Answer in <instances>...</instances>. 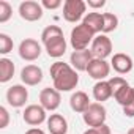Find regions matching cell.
Here are the masks:
<instances>
[{
	"mask_svg": "<svg viewBox=\"0 0 134 134\" xmlns=\"http://www.w3.org/2000/svg\"><path fill=\"white\" fill-rule=\"evenodd\" d=\"M41 44L33 38H25L19 44V57L25 62H35L41 55Z\"/></svg>",
	"mask_w": 134,
	"mask_h": 134,
	"instance_id": "7",
	"label": "cell"
},
{
	"mask_svg": "<svg viewBox=\"0 0 134 134\" xmlns=\"http://www.w3.org/2000/svg\"><path fill=\"white\" fill-rule=\"evenodd\" d=\"M95 58L93 52L90 49H85V51H74L70 57V65L76 71H87L88 68V63Z\"/></svg>",
	"mask_w": 134,
	"mask_h": 134,
	"instance_id": "12",
	"label": "cell"
},
{
	"mask_svg": "<svg viewBox=\"0 0 134 134\" xmlns=\"http://www.w3.org/2000/svg\"><path fill=\"white\" fill-rule=\"evenodd\" d=\"M13 51V38L7 33H0V54L7 55Z\"/></svg>",
	"mask_w": 134,
	"mask_h": 134,
	"instance_id": "25",
	"label": "cell"
},
{
	"mask_svg": "<svg viewBox=\"0 0 134 134\" xmlns=\"http://www.w3.org/2000/svg\"><path fill=\"white\" fill-rule=\"evenodd\" d=\"M49 73H51V77L54 82V88L58 90L60 93L62 92H71L79 84L77 71L70 63H65L62 60H57L51 65Z\"/></svg>",
	"mask_w": 134,
	"mask_h": 134,
	"instance_id": "1",
	"label": "cell"
},
{
	"mask_svg": "<svg viewBox=\"0 0 134 134\" xmlns=\"http://www.w3.org/2000/svg\"><path fill=\"white\" fill-rule=\"evenodd\" d=\"M44 8L41 3L35 2V0H25L19 5V16L27 21V22H36L43 18Z\"/></svg>",
	"mask_w": 134,
	"mask_h": 134,
	"instance_id": "6",
	"label": "cell"
},
{
	"mask_svg": "<svg viewBox=\"0 0 134 134\" xmlns=\"http://www.w3.org/2000/svg\"><path fill=\"white\" fill-rule=\"evenodd\" d=\"M41 5H43V8H46V10H57V8H60V7H63L62 0H43Z\"/></svg>",
	"mask_w": 134,
	"mask_h": 134,
	"instance_id": "28",
	"label": "cell"
},
{
	"mask_svg": "<svg viewBox=\"0 0 134 134\" xmlns=\"http://www.w3.org/2000/svg\"><path fill=\"white\" fill-rule=\"evenodd\" d=\"M10 125V112L7 107H0V129H5Z\"/></svg>",
	"mask_w": 134,
	"mask_h": 134,
	"instance_id": "26",
	"label": "cell"
},
{
	"mask_svg": "<svg viewBox=\"0 0 134 134\" xmlns=\"http://www.w3.org/2000/svg\"><path fill=\"white\" fill-rule=\"evenodd\" d=\"M87 5L90 8H103L106 5V0H87Z\"/></svg>",
	"mask_w": 134,
	"mask_h": 134,
	"instance_id": "29",
	"label": "cell"
},
{
	"mask_svg": "<svg viewBox=\"0 0 134 134\" xmlns=\"http://www.w3.org/2000/svg\"><path fill=\"white\" fill-rule=\"evenodd\" d=\"M114 98H115V101H117L121 107H128V106L132 103V99H134V87H131L129 84L123 85L121 88H118V90L114 93Z\"/></svg>",
	"mask_w": 134,
	"mask_h": 134,
	"instance_id": "20",
	"label": "cell"
},
{
	"mask_svg": "<svg viewBox=\"0 0 134 134\" xmlns=\"http://www.w3.org/2000/svg\"><path fill=\"white\" fill-rule=\"evenodd\" d=\"M84 134H112V132L107 125H103L98 128H88L87 131H84Z\"/></svg>",
	"mask_w": 134,
	"mask_h": 134,
	"instance_id": "27",
	"label": "cell"
},
{
	"mask_svg": "<svg viewBox=\"0 0 134 134\" xmlns=\"http://www.w3.org/2000/svg\"><path fill=\"white\" fill-rule=\"evenodd\" d=\"M82 118L85 121L87 126L90 128H98L106 125V118H107V110L101 103H92L88 106V109L82 114Z\"/></svg>",
	"mask_w": 134,
	"mask_h": 134,
	"instance_id": "4",
	"label": "cell"
},
{
	"mask_svg": "<svg viewBox=\"0 0 134 134\" xmlns=\"http://www.w3.org/2000/svg\"><path fill=\"white\" fill-rule=\"evenodd\" d=\"M126 134H134V128H131V129H128V132Z\"/></svg>",
	"mask_w": 134,
	"mask_h": 134,
	"instance_id": "32",
	"label": "cell"
},
{
	"mask_svg": "<svg viewBox=\"0 0 134 134\" xmlns=\"http://www.w3.org/2000/svg\"><path fill=\"white\" fill-rule=\"evenodd\" d=\"M87 74L92 79L99 81H107L109 74H110V63H107L103 58H93L88 63V68H87Z\"/></svg>",
	"mask_w": 134,
	"mask_h": 134,
	"instance_id": "11",
	"label": "cell"
},
{
	"mask_svg": "<svg viewBox=\"0 0 134 134\" xmlns=\"http://www.w3.org/2000/svg\"><path fill=\"white\" fill-rule=\"evenodd\" d=\"M27 99H29V90L25 88V85L16 84L7 90V101L11 107H16V109L24 107Z\"/></svg>",
	"mask_w": 134,
	"mask_h": 134,
	"instance_id": "9",
	"label": "cell"
},
{
	"mask_svg": "<svg viewBox=\"0 0 134 134\" xmlns=\"http://www.w3.org/2000/svg\"><path fill=\"white\" fill-rule=\"evenodd\" d=\"M46 123L51 134H68V121L62 114H51Z\"/></svg>",
	"mask_w": 134,
	"mask_h": 134,
	"instance_id": "15",
	"label": "cell"
},
{
	"mask_svg": "<svg viewBox=\"0 0 134 134\" xmlns=\"http://www.w3.org/2000/svg\"><path fill=\"white\" fill-rule=\"evenodd\" d=\"M90 104H92V103H90L88 95H87L85 92H82V90L74 92V93L71 95V98H70V106H71V109H73L74 112H77V114H84V112L88 109Z\"/></svg>",
	"mask_w": 134,
	"mask_h": 134,
	"instance_id": "16",
	"label": "cell"
},
{
	"mask_svg": "<svg viewBox=\"0 0 134 134\" xmlns=\"http://www.w3.org/2000/svg\"><path fill=\"white\" fill-rule=\"evenodd\" d=\"M85 10L87 2H84V0H66L63 3V19L66 22L76 24L85 18Z\"/></svg>",
	"mask_w": 134,
	"mask_h": 134,
	"instance_id": "3",
	"label": "cell"
},
{
	"mask_svg": "<svg viewBox=\"0 0 134 134\" xmlns=\"http://www.w3.org/2000/svg\"><path fill=\"white\" fill-rule=\"evenodd\" d=\"M123 114L126 117H134V99H132V103L128 107H123Z\"/></svg>",
	"mask_w": 134,
	"mask_h": 134,
	"instance_id": "30",
	"label": "cell"
},
{
	"mask_svg": "<svg viewBox=\"0 0 134 134\" xmlns=\"http://www.w3.org/2000/svg\"><path fill=\"white\" fill-rule=\"evenodd\" d=\"M21 81L29 87H35L43 81V70L36 65H27L21 70Z\"/></svg>",
	"mask_w": 134,
	"mask_h": 134,
	"instance_id": "13",
	"label": "cell"
},
{
	"mask_svg": "<svg viewBox=\"0 0 134 134\" xmlns=\"http://www.w3.org/2000/svg\"><path fill=\"white\" fill-rule=\"evenodd\" d=\"M46 109L41 106V104H29L24 112H22V118L27 125L33 126V128H38L41 123L47 121V115H46Z\"/></svg>",
	"mask_w": 134,
	"mask_h": 134,
	"instance_id": "5",
	"label": "cell"
},
{
	"mask_svg": "<svg viewBox=\"0 0 134 134\" xmlns=\"http://www.w3.org/2000/svg\"><path fill=\"white\" fill-rule=\"evenodd\" d=\"M118 27V18L114 13H103V35L114 32Z\"/></svg>",
	"mask_w": 134,
	"mask_h": 134,
	"instance_id": "23",
	"label": "cell"
},
{
	"mask_svg": "<svg viewBox=\"0 0 134 134\" xmlns=\"http://www.w3.org/2000/svg\"><path fill=\"white\" fill-rule=\"evenodd\" d=\"M95 33L85 25V24H79L76 25L73 30H71V36H70V43H71V47L74 51H85L88 49V44L93 43L95 40Z\"/></svg>",
	"mask_w": 134,
	"mask_h": 134,
	"instance_id": "2",
	"label": "cell"
},
{
	"mask_svg": "<svg viewBox=\"0 0 134 134\" xmlns=\"http://www.w3.org/2000/svg\"><path fill=\"white\" fill-rule=\"evenodd\" d=\"M60 103H62V96H60V92L55 90L54 87H46L40 92V104L49 110V112H54L60 107Z\"/></svg>",
	"mask_w": 134,
	"mask_h": 134,
	"instance_id": "10",
	"label": "cell"
},
{
	"mask_svg": "<svg viewBox=\"0 0 134 134\" xmlns=\"http://www.w3.org/2000/svg\"><path fill=\"white\" fill-rule=\"evenodd\" d=\"M25 134H46V132L41 128H30V129L25 131Z\"/></svg>",
	"mask_w": 134,
	"mask_h": 134,
	"instance_id": "31",
	"label": "cell"
},
{
	"mask_svg": "<svg viewBox=\"0 0 134 134\" xmlns=\"http://www.w3.org/2000/svg\"><path fill=\"white\" fill-rule=\"evenodd\" d=\"M82 24H85L95 35L103 33V13H96V11L87 13L85 18L82 19Z\"/></svg>",
	"mask_w": 134,
	"mask_h": 134,
	"instance_id": "19",
	"label": "cell"
},
{
	"mask_svg": "<svg viewBox=\"0 0 134 134\" xmlns=\"http://www.w3.org/2000/svg\"><path fill=\"white\" fill-rule=\"evenodd\" d=\"M60 36H63V30L58 25H47L41 32V43L46 46L47 43H51V41H54V40H57Z\"/></svg>",
	"mask_w": 134,
	"mask_h": 134,
	"instance_id": "22",
	"label": "cell"
},
{
	"mask_svg": "<svg viewBox=\"0 0 134 134\" xmlns=\"http://www.w3.org/2000/svg\"><path fill=\"white\" fill-rule=\"evenodd\" d=\"M132 58L128 55V54H123V52H117L112 55V60H110V68H114L115 73L118 74H128L131 70H132Z\"/></svg>",
	"mask_w": 134,
	"mask_h": 134,
	"instance_id": "14",
	"label": "cell"
},
{
	"mask_svg": "<svg viewBox=\"0 0 134 134\" xmlns=\"http://www.w3.org/2000/svg\"><path fill=\"white\" fill-rule=\"evenodd\" d=\"M112 49H114V46H112L110 38L107 35H103V33L96 35L92 46H90V51L93 52L95 58H103V60H106L112 54Z\"/></svg>",
	"mask_w": 134,
	"mask_h": 134,
	"instance_id": "8",
	"label": "cell"
},
{
	"mask_svg": "<svg viewBox=\"0 0 134 134\" xmlns=\"http://www.w3.org/2000/svg\"><path fill=\"white\" fill-rule=\"evenodd\" d=\"M114 93H112V87L109 84V81H99L93 85V98L96 99V103H104L107 101L109 98H112Z\"/></svg>",
	"mask_w": 134,
	"mask_h": 134,
	"instance_id": "17",
	"label": "cell"
},
{
	"mask_svg": "<svg viewBox=\"0 0 134 134\" xmlns=\"http://www.w3.org/2000/svg\"><path fill=\"white\" fill-rule=\"evenodd\" d=\"M14 70H16V66H14L13 60H10L7 57L0 58V82L2 84L10 82L14 76Z\"/></svg>",
	"mask_w": 134,
	"mask_h": 134,
	"instance_id": "21",
	"label": "cell"
},
{
	"mask_svg": "<svg viewBox=\"0 0 134 134\" xmlns=\"http://www.w3.org/2000/svg\"><path fill=\"white\" fill-rule=\"evenodd\" d=\"M13 16V8L7 0H0V24H5L11 19Z\"/></svg>",
	"mask_w": 134,
	"mask_h": 134,
	"instance_id": "24",
	"label": "cell"
},
{
	"mask_svg": "<svg viewBox=\"0 0 134 134\" xmlns=\"http://www.w3.org/2000/svg\"><path fill=\"white\" fill-rule=\"evenodd\" d=\"M44 49H46L47 55L52 57V58H60V57H63V54L66 52V40H65V36H60V38H57V40L47 43V44L44 46Z\"/></svg>",
	"mask_w": 134,
	"mask_h": 134,
	"instance_id": "18",
	"label": "cell"
}]
</instances>
